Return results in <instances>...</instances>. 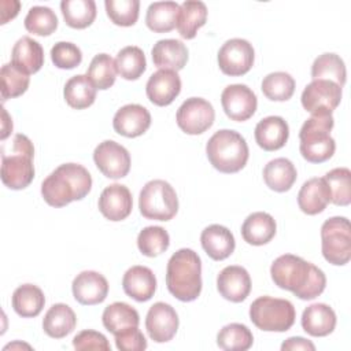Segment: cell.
Segmentation results:
<instances>
[{"label": "cell", "mask_w": 351, "mask_h": 351, "mask_svg": "<svg viewBox=\"0 0 351 351\" xmlns=\"http://www.w3.org/2000/svg\"><path fill=\"white\" fill-rule=\"evenodd\" d=\"M51 60L58 69L70 70L82 62V52L80 47L69 41H59L51 48Z\"/></svg>", "instance_id": "cell-47"}, {"label": "cell", "mask_w": 351, "mask_h": 351, "mask_svg": "<svg viewBox=\"0 0 351 351\" xmlns=\"http://www.w3.org/2000/svg\"><path fill=\"white\" fill-rule=\"evenodd\" d=\"M99 210L107 219L112 222L128 218L133 208V199L129 188L122 184H111L106 186L97 202Z\"/></svg>", "instance_id": "cell-17"}, {"label": "cell", "mask_w": 351, "mask_h": 351, "mask_svg": "<svg viewBox=\"0 0 351 351\" xmlns=\"http://www.w3.org/2000/svg\"><path fill=\"white\" fill-rule=\"evenodd\" d=\"M270 276L278 288L291 291L302 300L319 296L326 287V277L319 267L292 254L278 256L270 266Z\"/></svg>", "instance_id": "cell-1"}, {"label": "cell", "mask_w": 351, "mask_h": 351, "mask_svg": "<svg viewBox=\"0 0 351 351\" xmlns=\"http://www.w3.org/2000/svg\"><path fill=\"white\" fill-rule=\"evenodd\" d=\"M219 70L230 77H239L248 73L255 60V51L250 41L244 38H230L222 44L218 51Z\"/></svg>", "instance_id": "cell-11"}, {"label": "cell", "mask_w": 351, "mask_h": 351, "mask_svg": "<svg viewBox=\"0 0 351 351\" xmlns=\"http://www.w3.org/2000/svg\"><path fill=\"white\" fill-rule=\"evenodd\" d=\"M25 27L36 36H49L58 27V16L49 7L34 5L25 16Z\"/></svg>", "instance_id": "cell-45"}, {"label": "cell", "mask_w": 351, "mask_h": 351, "mask_svg": "<svg viewBox=\"0 0 351 351\" xmlns=\"http://www.w3.org/2000/svg\"><path fill=\"white\" fill-rule=\"evenodd\" d=\"M207 21V7L199 0H186L180 5L177 29L182 38H195L197 30Z\"/></svg>", "instance_id": "cell-34"}, {"label": "cell", "mask_w": 351, "mask_h": 351, "mask_svg": "<svg viewBox=\"0 0 351 351\" xmlns=\"http://www.w3.org/2000/svg\"><path fill=\"white\" fill-rule=\"evenodd\" d=\"M335 119L332 114L311 115L300 128L299 149L310 163H322L330 159L336 149L335 138L330 136Z\"/></svg>", "instance_id": "cell-6"}, {"label": "cell", "mask_w": 351, "mask_h": 351, "mask_svg": "<svg viewBox=\"0 0 351 351\" xmlns=\"http://www.w3.org/2000/svg\"><path fill=\"white\" fill-rule=\"evenodd\" d=\"M178 315L176 310L165 302L154 303L145 317V328L148 336L155 343L170 341L178 329Z\"/></svg>", "instance_id": "cell-15"}, {"label": "cell", "mask_w": 351, "mask_h": 351, "mask_svg": "<svg viewBox=\"0 0 351 351\" xmlns=\"http://www.w3.org/2000/svg\"><path fill=\"white\" fill-rule=\"evenodd\" d=\"M281 350L282 351H285V350H307V351H314L315 346L310 340H307L304 337L295 336V337L287 339L281 344Z\"/></svg>", "instance_id": "cell-50"}, {"label": "cell", "mask_w": 351, "mask_h": 351, "mask_svg": "<svg viewBox=\"0 0 351 351\" xmlns=\"http://www.w3.org/2000/svg\"><path fill=\"white\" fill-rule=\"evenodd\" d=\"M255 141L265 151H277L285 145L289 137V126L282 117L270 115L255 126Z\"/></svg>", "instance_id": "cell-21"}, {"label": "cell", "mask_w": 351, "mask_h": 351, "mask_svg": "<svg viewBox=\"0 0 351 351\" xmlns=\"http://www.w3.org/2000/svg\"><path fill=\"white\" fill-rule=\"evenodd\" d=\"M71 291L80 304L93 306L106 300L108 282L103 274L95 270H84L73 280Z\"/></svg>", "instance_id": "cell-16"}, {"label": "cell", "mask_w": 351, "mask_h": 351, "mask_svg": "<svg viewBox=\"0 0 351 351\" xmlns=\"http://www.w3.org/2000/svg\"><path fill=\"white\" fill-rule=\"evenodd\" d=\"M296 178V167L287 158L271 159L263 167V181L271 191L287 192L292 188Z\"/></svg>", "instance_id": "cell-30"}, {"label": "cell", "mask_w": 351, "mask_h": 351, "mask_svg": "<svg viewBox=\"0 0 351 351\" xmlns=\"http://www.w3.org/2000/svg\"><path fill=\"white\" fill-rule=\"evenodd\" d=\"M3 118H4V122H3V133H1V140H4L10 132H12V121L8 119V114L5 110H3Z\"/></svg>", "instance_id": "cell-51"}, {"label": "cell", "mask_w": 351, "mask_h": 351, "mask_svg": "<svg viewBox=\"0 0 351 351\" xmlns=\"http://www.w3.org/2000/svg\"><path fill=\"white\" fill-rule=\"evenodd\" d=\"M107 16L118 26H133L138 19V0H106Z\"/></svg>", "instance_id": "cell-46"}, {"label": "cell", "mask_w": 351, "mask_h": 351, "mask_svg": "<svg viewBox=\"0 0 351 351\" xmlns=\"http://www.w3.org/2000/svg\"><path fill=\"white\" fill-rule=\"evenodd\" d=\"M217 289L223 299L240 303L251 292V277L243 266H226L217 276Z\"/></svg>", "instance_id": "cell-18"}, {"label": "cell", "mask_w": 351, "mask_h": 351, "mask_svg": "<svg viewBox=\"0 0 351 351\" xmlns=\"http://www.w3.org/2000/svg\"><path fill=\"white\" fill-rule=\"evenodd\" d=\"M254 343L252 332L244 324L225 325L217 335V344L225 351H247Z\"/></svg>", "instance_id": "cell-39"}, {"label": "cell", "mask_w": 351, "mask_h": 351, "mask_svg": "<svg viewBox=\"0 0 351 351\" xmlns=\"http://www.w3.org/2000/svg\"><path fill=\"white\" fill-rule=\"evenodd\" d=\"M303 330L314 337L330 335L336 328V313L325 303H314L307 306L302 314Z\"/></svg>", "instance_id": "cell-26"}, {"label": "cell", "mask_w": 351, "mask_h": 351, "mask_svg": "<svg viewBox=\"0 0 351 351\" xmlns=\"http://www.w3.org/2000/svg\"><path fill=\"white\" fill-rule=\"evenodd\" d=\"M221 104L232 121L243 122L250 119L258 107L256 95L244 84L228 85L221 93Z\"/></svg>", "instance_id": "cell-14"}, {"label": "cell", "mask_w": 351, "mask_h": 351, "mask_svg": "<svg viewBox=\"0 0 351 351\" xmlns=\"http://www.w3.org/2000/svg\"><path fill=\"white\" fill-rule=\"evenodd\" d=\"M330 203V189L324 177L307 180L298 193V206L307 215L322 213Z\"/></svg>", "instance_id": "cell-24"}, {"label": "cell", "mask_w": 351, "mask_h": 351, "mask_svg": "<svg viewBox=\"0 0 351 351\" xmlns=\"http://www.w3.org/2000/svg\"><path fill=\"white\" fill-rule=\"evenodd\" d=\"M206 154L214 169L230 174L240 171L247 165L250 149L239 132L221 129L208 138Z\"/></svg>", "instance_id": "cell-5"}, {"label": "cell", "mask_w": 351, "mask_h": 351, "mask_svg": "<svg viewBox=\"0 0 351 351\" xmlns=\"http://www.w3.org/2000/svg\"><path fill=\"white\" fill-rule=\"evenodd\" d=\"M170 245V236L162 226H145L137 236V247L145 256L154 258L163 254Z\"/></svg>", "instance_id": "cell-42"}, {"label": "cell", "mask_w": 351, "mask_h": 351, "mask_svg": "<svg viewBox=\"0 0 351 351\" xmlns=\"http://www.w3.org/2000/svg\"><path fill=\"white\" fill-rule=\"evenodd\" d=\"M122 288L129 298L137 302H147L156 291V277L149 267L136 265L125 271Z\"/></svg>", "instance_id": "cell-22"}, {"label": "cell", "mask_w": 351, "mask_h": 351, "mask_svg": "<svg viewBox=\"0 0 351 351\" xmlns=\"http://www.w3.org/2000/svg\"><path fill=\"white\" fill-rule=\"evenodd\" d=\"M115 346L121 351H143L147 348V340L138 326H136L117 333Z\"/></svg>", "instance_id": "cell-49"}, {"label": "cell", "mask_w": 351, "mask_h": 351, "mask_svg": "<svg viewBox=\"0 0 351 351\" xmlns=\"http://www.w3.org/2000/svg\"><path fill=\"white\" fill-rule=\"evenodd\" d=\"M277 225L274 218L265 211L250 214L241 225V236L251 245L267 244L276 234Z\"/></svg>", "instance_id": "cell-28"}, {"label": "cell", "mask_w": 351, "mask_h": 351, "mask_svg": "<svg viewBox=\"0 0 351 351\" xmlns=\"http://www.w3.org/2000/svg\"><path fill=\"white\" fill-rule=\"evenodd\" d=\"M215 119V111L203 97H189L177 110L176 121L186 134H202L210 129Z\"/></svg>", "instance_id": "cell-12"}, {"label": "cell", "mask_w": 351, "mask_h": 351, "mask_svg": "<svg viewBox=\"0 0 351 351\" xmlns=\"http://www.w3.org/2000/svg\"><path fill=\"white\" fill-rule=\"evenodd\" d=\"M200 243L206 254L214 261H223L234 251L236 241L233 233L222 225L213 223L203 229Z\"/></svg>", "instance_id": "cell-25"}, {"label": "cell", "mask_w": 351, "mask_h": 351, "mask_svg": "<svg viewBox=\"0 0 351 351\" xmlns=\"http://www.w3.org/2000/svg\"><path fill=\"white\" fill-rule=\"evenodd\" d=\"M77 325V317L73 308L64 303L52 304L43 318L44 332L53 339H62L70 335Z\"/></svg>", "instance_id": "cell-29"}, {"label": "cell", "mask_w": 351, "mask_h": 351, "mask_svg": "<svg viewBox=\"0 0 351 351\" xmlns=\"http://www.w3.org/2000/svg\"><path fill=\"white\" fill-rule=\"evenodd\" d=\"M263 95L273 101L289 100L295 92V80L285 71H274L262 80Z\"/></svg>", "instance_id": "cell-41"}, {"label": "cell", "mask_w": 351, "mask_h": 351, "mask_svg": "<svg viewBox=\"0 0 351 351\" xmlns=\"http://www.w3.org/2000/svg\"><path fill=\"white\" fill-rule=\"evenodd\" d=\"M104 328L114 336L129 328H136L140 324L138 313L134 307L125 302H114L108 304L101 315Z\"/></svg>", "instance_id": "cell-31"}, {"label": "cell", "mask_w": 351, "mask_h": 351, "mask_svg": "<svg viewBox=\"0 0 351 351\" xmlns=\"http://www.w3.org/2000/svg\"><path fill=\"white\" fill-rule=\"evenodd\" d=\"M11 63L27 75L37 73L44 64L41 44L29 36L21 37L12 47Z\"/></svg>", "instance_id": "cell-27"}, {"label": "cell", "mask_w": 351, "mask_h": 351, "mask_svg": "<svg viewBox=\"0 0 351 351\" xmlns=\"http://www.w3.org/2000/svg\"><path fill=\"white\" fill-rule=\"evenodd\" d=\"M151 56L154 64L159 70L178 71L184 69L188 62V48L180 40L165 38L154 44Z\"/></svg>", "instance_id": "cell-23"}, {"label": "cell", "mask_w": 351, "mask_h": 351, "mask_svg": "<svg viewBox=\"0 0 351 351\" xmlns=\"http://www.w3.org/2000/svg\"><path fill=\"white\" fill-rule=\"evenodd\" d=\"M180 4L176 1H155L147 8L145 23L155 33H167L177 27Z\"/></svg>", "instance_id": "cell-32"}, {"label": "cell", "mask_w": 351, "mask_h": 351, "mask_svg": "<svg viewBox=\"0 0 351 351\" xmlns=\"http://www.w3.org/2000/svg\"><path fill=\"white\" fill-rule=\"evenodd\" d=\"M311 77L313 80H329L336 82L339 86H343L347 77L346 64L336 53H322L313 62Z\"/></svg>", "instance_id": "cell-38"}, {"label": "cell", "mask_w": 351, "mask_h": 351, "mask_svg": "<svg viewBox=\"0 0 351 351\" xmlns=\"http://www.w3.org/2000/svg\"><path fill=\"white\" fill-rule=\"evenodd\" d=\"M117 73L129 81L137 80L143 75L147 67V60L143 49L136 45H128L122 48L115 58Z\"/></svg>", "instance_id": "cell-37"}, {"label": "cell", "mask_w": 351, "mask_h": 351, "mask_svg": "<svg viewBox=\"0 0 351 351\" xmlns=\"http://www.w3.org/2000/svg\"><path fill=\"white\" fill-rule=\"evenodd\" d=\"M63 96L66 103L75 110H84L92 106L96 100V86L88 78V75L77 74L67 80Z\"/></svg>", "instance_id": "cell-35"}, {"label": "cell", "mask_w": 351, "mask_h": 351, "mask_svg": "<svg viewBox=\"0 0 351 351\" xmlns=\"http://www.w3.org/2000/svg\"><path fill=\"white\" fill-rule=\"evenodd\" d=\"M73 347L75 350H101V351H110V343L107 337L96 330H82L77 333L73 339Z\"/></svg>", "instance_id": "cell-48"}, {"label": "cell", "mask_w": 351, "mask_h": 351, "mask_svg": "<svg viewBox=\"0 0 351 351\" xmlns=\"http://www.w3.org/2000/svg\"><path fill=\"white\" fill-rule=\"evenodd\" d=\"M14 311L23 318L37 317L45 304L44 292L33 284L19 285L11 298Z\"/></svg>", "instance_id": "cell-33"}, {"label": "cell", "mask_w": 351, "mask_h": 351, "mask_svg": "<svg viewBox=\"0 0 351 351\" xmlns=\"http://www.w3.org/2000/svg\"><path fill=\"white\" fill-rule=\"evenodd\" d=\"M0 81H1V100L18 97L23 95L27 88L30 78L26 73L16 69L12 63H5L0 70Z\"/></svg>", "instance_id": "cell-44"}, {"label": "cell", "mask_w": 351, "mask_h": 351, "mask_svg": "<svg viewBox=\"0 0 351 351\" xmlns=\"http://www.w3.org/2000/svg\"><path fill=\"white\" fill-rule=\"evenodd\" d=\"M296 311L287 299L259 296L250 306V319L265 332H287L295 324Z\"/></svg>", "instance_id": "cell-7"}, {"label": "cell", "mask_w": 351, "mask_h": 351, "mask_svg": "<svg viewBox=\"0 0 351 351\" xmlns=\"http://www.w3.org/2000/svg\"><path fill=\"white\" fill-rule=\"evenodd\" d=\"M138 208L147 219L170 221L178 211V197L167 181L151 180L140 191Z\"/></svg>", "instance_id": "cell-8"}, {"label": "cell", "mask_w": 351, "mask_h": 351, "mask_svg": "<svg viewBox=\"0 0 351 351\" xmlns=\"http://www.w3.org/2000/svg\"><path fill=\"white\" fill-rule=\"evenodd\" d=\"M90 189L92 177L78 163H63L58 166L41 182V195L47 204L52 207H63L74 200H81Z\"/></svg>", "instance_id": "cell-2"}, {"label": "cell", "mask_w": 351, "mask_h": 351, "mask_svg": "<svg viewBox=\"0 0 351 351\" xmlns=\"http://www.w3.org/2000/svg\"><path fill=\"white\" fill-rule=\"evenodd\" d=\"M62 15L67 26L85 29L96 18V3L93 0H63L60 3Z\"/></svg>", "instance_id": "cell-36"}, {"label": "cell", "mask_w": 351, "mask_h": 351, "mask_svg": "<svg viewBox=\"0 0 351 351\" xmlns=\"http://www.w3.org/2000/svg\"><path fill=\"white\" fill-rule=\"evenodd\" d=\"M321 250L324 258L343 266L351 259V226L346 217H332L321 226Z\"/></svg>", "instance_id": "cell-9"}, {"label": "cell", "mask_w": 351, "mask_h": 351, "mask_svg": "<svg viewBox=\"0 0 351 351\" xmlns=\"http://www.w3.org/2000/svg\"><path fill=\"white\" fill-rule=\"evenodd\" d=\"M96 167L107 178L118 180L126 177L130 170L129 151L114 140L101 141L93 151Z\"/></svg>", "instance_id": "cell-13"}, {"label": "cell", "mask_w": 351, "mask_h": 351, "mask_svg": "<svg viewBox=\"0 0 351 351\" xmlns=\"http://www.w3.org/2000/svg\"><path fill=\"white\" fill-rule=\"evenodd\" d=\"M34 147L30 138L22 133L14 136L12 141L1 147V181L14 191L30 185L34 178Z\"/></svg>", "instance_id": "cell-4"}, {"label": "cell", "mask_w": 351, "mask_h": 351, "mask_svg": "<svg viewBox=\"0 0 351 351\" xmlns=\"http://www.w3.org/2000/svg\"><path fill=\"white\" fill-rule=\"evenodd\" d=\"M341 86L329 80H313L302 92V106L311 115L332 114L341 101Z\"/></svg>", "instance_id": "cell-10"}, {"label": "cell", "mask_w": 351, "mask_h": 351, "mask_svg": "<svg viewBox=\"0 0 351 351\" xmlns=\"http://www.w3.org/2000/svg\"><path fill=\"white\" fill-rule=\"evenodd\" d=\"M325 181L330 189V202L336 206L351 203V171L347 167H336L325 174Z\"/></svg>", "instance_id": "cell-43"}, {"label": "cell", "mask_w": 351, "mask_h": 351, "mask_svg": "<svg viewBox=\"0 0 351 351\" xmlns=\"http://www.w3.org/2000/svg\"><path fill=\"white\" fill-rule=\"evenodd\" d=\"M151 126L149 111L140 104L122 106L114 115V130L125 137L133 138L144 134Z\"/></svg>", "instance_id": "cell-20"}, {"label": "cell", "mask_w": 351, "mask_h": 351, "mask_svg": "<svg viewBox=\"0 0 351 351\" xmlns=\"http://www.w3.org/2000/svg\"><path fill=\"white\" fill-rule=\"evenodd\" d=\"M88 78L96 86V89L106 90L111 88L117 78L115 60L107 53H97L90 60L86 71Z\"/></svg>", "instance_id": "cell-40"}, {"label": "cell", "mask_w": 351, "mask_h": 351, "mask_svg": "<svg viewBox=\"0 0 351 351\" xmlns=\"http://www.w3.org/2000/svg\"><path fill=\"white\" fill-rule=\"evenodd\" d=\"M166 285L169 292L181 302H192L202 292V261L191 248L176 251L166 269Z\"/></svg>", "instance_id": "cell-3"}, {"label": "cell", "mask_w": 351, "mask_h": 351, "mask_svg": "<svg viewBox=\"0 0 351 351\" xmlns=\"http://www.w3.org/2000/svg\"><path fill=\"white\" fill-rule=\"evenodd\" d=\"M145 92L152 104L159 107L169 106L181 92V78L177 71L158 70L148 78Z\"/></svg>", "instance_id": "cell-19"}]
</instances>
